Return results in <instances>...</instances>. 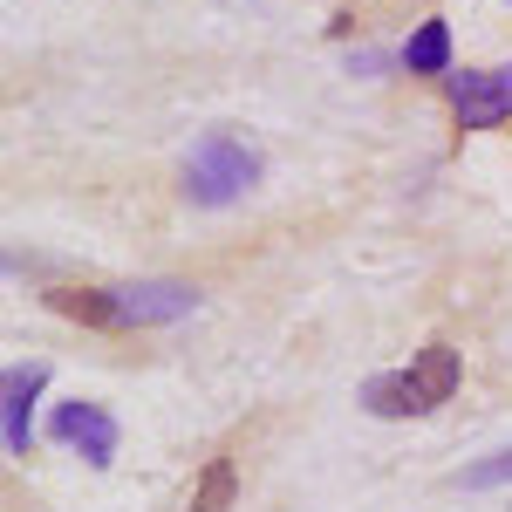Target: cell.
I'll use <instances>...</instances> for the list:
<instances>
[{
    "instance_id": "9",
    "label": "cell",
    "mask_w": 512,
    "mask_h": 512,
    "mask_svg": "<svg viewBox=\"0 0 512 512\" xmlns=\"http://www.w3.org/2000/svg\"><path fill=\"white\" fill-rule=\"evenodd\" d=\"M233 492H239L233 458H212V465L198 472V485H192V506H185V512H233Z\"/></svg>"
},
{
    "instance_id": "7",
    "label": "cell",
    "mask_w": 512,
    "mask_h": 512,
    "mask_svg": "<svg viewBox=\"0 0 512 512\" xmlns=\"http://www.w3.org/2000/svg\"><path fill=\"white\" fill-rule=\"evenodd\" d=\"M55 315L82 321V328H123V308H117V287H55L48 294Z\"/></svg>"
},
{
    "instance_id": "2",
    "label": "cell",
    "mask_w": 512,
    "mask_h": 512,
    "mask_svg": "<svg viewBox=\"0 0 512 512\" xmlns=\"http://www.w3.org/2000/svg\"><path fill=\"white\" fill-rule=\"evenodd\" d=\"M260 185V151L253 144H239L226 130H212V137H198L192 158H185V198L192 205H233Z\"/></svg>"
},
{
    "instance_id": "5",
    "label": "cell",
    "mask_w": 512,
    "mask_h": 512,
    "mask_svg": "<svg viewBox=\"0 0 512 512\" xmlns=\"http://www.w3.org/2000/svg\"><path fill=\"white\" fill-rule=\"evenodd\" d=\"M48 431L62 437V444H76L89 465H110V458H117V417H110L103 403H82V396L62 403V410L48 417Z\"/></svg>"
},
{
    "instance_id": "3",
    "label": "cell",
    "mask_w": 512,
    "mask_h": 512,
    "mask_svg": "<svg viewBox=\"0 0 512 512\" xmlns=\"http://www.w3.org/2000/svg\"><path fill=\"white\" fill-rule=\"evenodd\" d=\"M444 89H451V110H458V123H465V130H499V123L512 117V62L444 76Z\"/></svg>"
},
{
    "instance_id": "8",
    "label": "cell",
    "mask_w": 512,
    "mask_h": 512,
    "mask_svg": "<svg viewBox=\"0 0 512 512\" xmlns=\"http://www.w3.org/2000/svg\"><path fill=\"white\" fill-rule=\"evenodd\" d=\"M403 62H410L417 76H451V28H444V21H424V28L410 35V48H403Z\"/></svg>"
},
{
    "instance_id": "10",
    "label": "cell",
    "mask_w": 512,
    "mask_h": 512,
    "mask_svg": "<svg viewBox=\"0 0 512 512\" xmlns=\"http://www.w3.org/2000/svg\"><path fill=\"white\" fill-rule=\"evenodd\" d=\"M458 485H472V492H485V485H512V451L485 458V465H472V472H458Z\"/></svg>"
},
{
    "instance_id": "6",
    "label": "cell",
    "mask_w": 512,
    "mask_h": 512,
    "mask_svg": "<svg viewBox=\"0 0 512 512\" xmlns=\"http://www.w3.org/2000/svg\"><path fill=\"white\" fill-rule=\"evenodd\" d=\"M41 383H48V369L41 362H28V369H7V458H28V403L41 396Z\"/></svg>"
},
{
    "instance_id": "4",
    "label": "cell",
    "mask_w": 512,
    "mask_h": 512,
    "mask_svg": "<svg viewBox=\"0 0 512 512\" xmlns=\"http://www.w3.org/2000/svg\"><path fill=\"white\" fill-rule=\"evenodd\" d=\"M117 308L123 328H158V321H185L198 308V294L185 280H130V287H117Z\"/></svg>"
},
{
    "instance_id": "1",
    "label": "cell",
    "mask_w": 512,
    "mask_h": 512,
    "mask_svg": "<svg viewBox=\"0 0 512 512\" xmlns=\"http://www.w3.org/2000/svg\"><path fill=\"white\" fill-rule=\"evenodd\" d=\"M451 390H458V349H451V342H424L410 369L376 376V383L362 390V403H369L376 417H424L437 403H451Z\"/></svg>"
}]
</instances>
